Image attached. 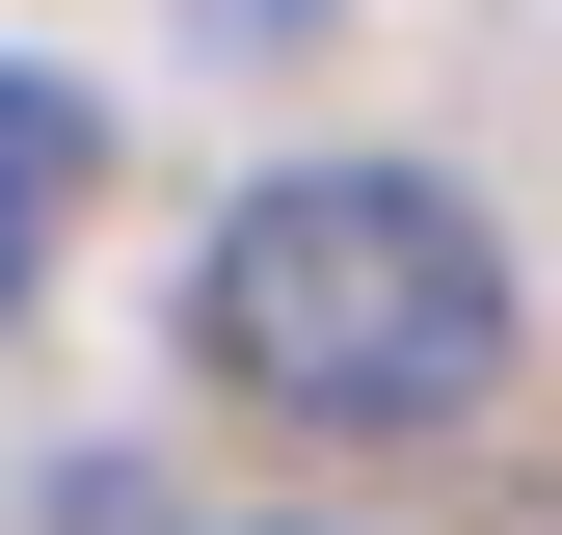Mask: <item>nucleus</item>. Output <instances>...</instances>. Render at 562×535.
Wrapping results in <instances>:
<instances>
[{
  "label": "nucleus",
  "instance_id": "obj_2",
  "mask_svg": "<svg viewBox=\"0 0 562 535\" xmlns=\"http://www.w3.org/2000/svg\"><path fill=\"white\" fill-rule=\"evenodd\" d=\"M81 161H108V134H81V81H27V54H0V321H27V268L81 241Z\"/></svg>",
  "mask_w": 562,
  "mask_h": 535
},
{
  "label": "nucleus",
  "instance_id": "obj_3",
  "mask_svg": "<svg viewBox=\"0 0 562 535\" xmlns=\"http://www.w3.org/2000/svg\"><path fill=\"white\" fill-rule=\"evenodd\" d=\"M215 27H241V54H268V27H295V0H215Z\"/></svg>",
  "mask_w": 562,
  "mask_h": 535
},
{
  "label": "nucleus",
  "instance_id": "obj_1",
  "mask_svg": "<svg viewBox=\"0 0 562 535\" xmlns=\"http://www.w3.org/2000/svg\"><path fill=\"white\" fill-rule=\"evenodd\" d=\"M188 349H215L268 429H456V401L509 375V241H482L429 161H295V187L215 215Z\"/></svg>",
  "mask_w": 562,
  "mask_h": 535
}]
</instances>
